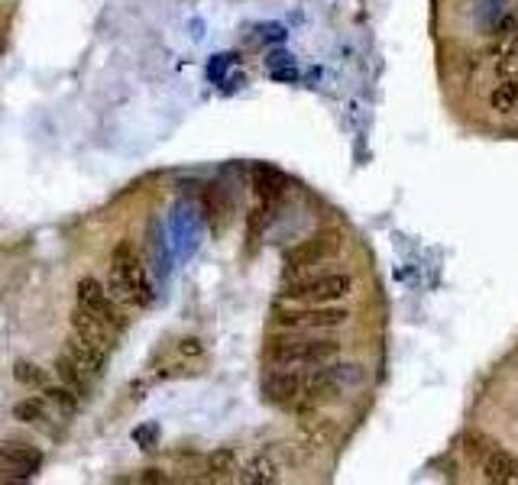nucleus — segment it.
<instances>
[{
  "label": "nucleus",
  "instance_id": "1",
  "mask_svg": "<svg viewBox=\"0 0 518 485\" xmlns=\"http://www.w3.org/2000/svg\"><path fill=\"white\" fill-rule=\"evenodd\" d=\"M340 356V343L327 337H305V330H295L289 337H272L266 346V359L272 366H327Z\"/></svg>",
  "mask_w": 518,
  "mask_h": 485
},
{
  "label": "nucleus",
  "instance_id": "2",
  "mask_svg": "<svg viewBox=\"0 0 518 485\" xmlns=\"http://www.w3.org/2000/svg\"><path fill=\"white\" fill-rule=\"evenodd\" d=\"M111 295L127 304V308H149L153 304V285H149V275L143 269L140 256L130 243H117L111 256Z\"/></svg>",
  "mask_w": 518,
  "mask_h": 485
},
{
  "label": "nucleus",
  "instance_id": "3",
  "mask_svg": "<svg viewBox=\"0 0 518 485\" xmlns=\"http://www.w3.org/2000/svg\"><path fill=\"white\" fill-rule=\"evenodd\" d=\"M353 291V279L344 272H327V275H308V279H295L282 288L285 301L295 304H337Z\"/></svg>",
  "mask_w": 518,
  "mask_h": 485
},
{
  "label": "nucleus",
  "instance_id": "4",
  "mask_svg": "<svg viewBox=\"0 0 518 485\" xmlns=\"http://www.w3.org/2000/svg\"><path fill=\"white\" fill-rule=\"evenodd\" d=\"M78 308H85L88 314L98 317L101 324H107L114 330V334H120V330L127 327V317H124V304H120L111 288L101 285L98 279H81L78 282Z\"/></svg>",
  "mask_w": 518,
  "mask_h": 485
},
{
  "label": "nucleus",
  "instance_id": "5",
  "mask_svg": "<svg viewBox=\"0 0 518 485\" xmlns=\"http://www.w3.org/2000/svg\"><path fill=\"white\" fill-rule=\"evenodd\" d=\"M350 311L334 304H302V308H279L276 324L285 330H334L347 324Z\"/></svg>",
  "mask_w": 518,
  "mask_h": 485
},
{
  "label": "nucleus",
  "instance_id": "6",
  "mask_svg": "<svg viewBox=\"0 0 518 485\" xmlns=\"http://www.w3.org/2000/svg\"><path fill=\"white\" fill-rule=\"evenodd\" d=\"M263 398L276 408H298L305 401V372L279 366L263 379Z\"/></svg>",
  "mask_w": 518,
  "mask_h": 485
},
{
  "label": "nucleus",
  "instance_id": "7",
  "mask_svg": "<svg viewBox=\"0 0 518 485\" xmlns=\"http://www.w3.org/2000/svg\"><path fill=\"white\" fill-rule=\"evenodd\" d=\"M340 249V240H337V233H315V237H308L302 243H295L289 253H285V269L289 272H305L311 266H321L324 259H331L334 253Z\"/></svg>",
  "mask_w": 518,
  "mask_h": 485
},
{
  "label": "nucleus",
  "instance_id": "8",
  "mask_svg": "<svg viewBox=\"0 0 518 485\" xmlns=\"http://www.w3.org/2000/svg\"><path fill=\"white\" fill-rule=\"evenodd\" d=\"M43 466V453H39L33 443L23 440H0V469L10 479H30Z\"/></svg>",
  "mask_w": 518,
  "mask_h": 485
},
{
  "label": "nucleus",
  "instance_id": "9",
  "mask_svg": "<svg viewBox=\"0 0 518 485\" xmlns=\"http://www.w3.org/2000/svg\"><path fill=\"white\" fill-rule=\"evenodd\" d=\"M483 466V479L493 485H518V456L506 450H489Z\"/></svg>",
  "mask_w": 518,
  "mask_h": 485
},
{
  "label": "nucleus",
  "instance_id": "10",
  "mask_svg": "<svg viewBox=\"0 0 518 485\" xmlns=\"http://www.w3.org/2000/svg\"><path fill=\"white\" fill-rule=\"evenodd\" d=\"M65 353L72 356L85 372H91V376H101V369L107 363V350H104V346L91 343V340H81L78 334L68 337V350Z\"/></svg>",
  "mask_w": 518,
  "mask_h": 485
},
{
  "label": "nucleus",
  "instance_id": "11",
  "mask_svg": "<svg viewBox=\"0 0 518 485\" xmlns=\"http://www.w3.org/2000/svg\"><path fill=\"white\" fill-rule=\"evenodd\" d=\"M72 334H78L81 340H91V343H98L104 346V350H111V343H114V330L101 324L98 317L88 314L85 308H75L72 314Z\"/></svg>",
  "mask_w": 518,
  "mask_h": 485
},
{
  "label": "nucleus",
  "instance_id": "12",
  "mask_svg": "<svg viewBox=\"0 0 518 485\" xmlns=\"http://www.w3.org/2000/svg\"><path fill=\"white\" fill-rule=\"evenodd\" d=\"M56 372H59L62 385H68V388H72V392H78L81 398L88 395V388H91V379H94V376H91V372L81 369L68 353L56 359Z\"/></svg>",
  "mask_w": 518,
  "mask_h": 485
},
{
  "label": "nucleus",
  "instance_id": "13",
  "mask_svg": "<svg viewBox=\"0 0 518 485\" xmlns=\"http://www.w3.org/2000/svg\"><path fill=\"white\" fill-rule=\"evenodd\" d=\"M240 482H247V485H272V482H279V463L272 460V456H256V460L243 469V476Z\"/></svg>",
  "mask_w": 518,
  "mask_h": 485
},
{
  "label": "nucleus",
  "instance_id": "14",
  "mask_svg": "<svg viewBox=\"0 0 518 485\" xmlns=\"http://www.w3.org/2000/svg\"><path fill=\"white\" fill-rule=\"evenodd\" d=\"M13 418L23 421V424H36V427H43L49 418V401L46 398H26L20 401L17 408H13Z\"/></svg>",
  "mask_w": 518,
  "mask_h": 485
},
{
  "label": "nucleus",
  "instance_id": "15",
  "mask_svg": "<svg viewBox=\"0 0 518 485\" xmlns=\"http://www.w3.org/2000/svg\"><path fill=\"white\" fill-rule=\"evenodd\" d=\"M43 398L49 401L52 408H59L62 414H75L78 411V392H72L68 385H46L43 388Z\"/></svg>",
  "mask_w": 518,
  "mask_h": 485
},
{
  "label": "nucleus",
  "instance_id": "16",
  "mask_svg": "<svg viewBox=\"0 0 518 485\" xmlns=\"http://www.w3.org/2000/svg\"><path fill=\"white\" fill-rule=\"evenodd\" d=\"M208 473L211 479H230L237 473V453L230 447H221L208 456Z\"/></svg>",
  "mask_w": 518,
  "mask_h": 485
},
{
  "label": "nucleus",
  "instance_id": "17",
  "mask_svg": "<svg viewBox=\"0 0 518 485\" xmlns=\"http://www.w3.org/2000/svg\"><path fill=\"white\" fill-rule=\"evenodd\" d=\"M253 178H256V194H259V198H263L266 204L276 201L279 194H282V178H279L276 172H272V169H256Z\"/></svg>",
  "mask_w": 518,
  "mask_h": 485
},
{
  "label": "nucleus",
  "instance_id": "18",
  "mask_svg": "<svg viewBox=\"0 0 518 485\" xmlns=\"http://www.w3.org/2000/svg\"><path fill=\"white\" fill-rule=\"evenodd\" d=\"M13 379H17L20 385H26V388H46V369H39L36 363H26V359H20V363L13 366Z\"/></svg>",
  "mask_w": 518,
  "mask_h": 485
},
{
  "label": "nucleus",
  "instance_id": "19",
  "mask_svg": "<svg viewBox=\"0 0 518 485\" xmlns=\"http://www.w3.org/2000/svg\"><path fill=\"white\" fill-rule=\"evenodd\" d=\"M489 104H493L496 110H512L518 104V81L502 78V85H496V91L489 94Z\"/></svg>",
  "mask_w": 518,
  "mask_h": 485
},
{
  "label": "nucleus",
  "instance_id": "20",
  "mask_svg": "<svg viewBox=\"0 0 518 485\" xmlns=\"http://www.w3.org/2000/svg\"><path fill=\"white\" fill-rule=\"evenodd\" d=\"M489 450H493V447H489V443H486V440H480L476 434H470V437H467V453H470V460H473V463H483Z\"/></svg>",
  "mask_w": 518,
  "mask_h": 485
},
{
  "label": "nucleus",
  "instance_id": "21",
  "mask_svg": "<svg viewBox=\"0 0 518 485\" xmlns=\"http://www.w3.org/2000/svg\"><path fill=\"white\" fill-rule=\"evenodd\" d=\"M496 36L506 39V43H512V39L518 36V20L515 17H502L499 26H496Z\"/></svg>",
  "mask_w": 518,
  "mask_h": 485
},
{
  "label": "nucleus",
  "instance_id": "22",
  "mask_svg": "<svg viewBox=\"0 0 518 485\" xmlns=\"http://www.w3.org/2000/svg\"><path fill=\"white\" fill-rule=\"evenodd\" d=\"M496 72H499L502 78H506V75L512 78V75L518 72V52H512V55H509V52H502V59H499V65H496Z\"/></svg>",
  "mask_w": 518,
  "mask_h": 485
},
{
  "label": "nucleus",
  "instance_id": "23",
  "mask_svg": "<svg viewBox=\"0 0 518 485\" xmlns=\"http://www.w3.org/2000/svg\"><path fill=\"white\" fill-rule=\"evenodd\" d=\"M179 350H182L185 356H201V340L188 337V340H182V346H179Z\"/></svg>",
  "mask_w": 518,
  "mask_h": 485
}]
</instances>
